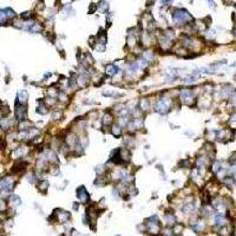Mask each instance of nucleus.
Here are the masks:
<instances>
[{
  "instance_id": "obj_37",
  "label": "nucleus",
  "mask_w": 236,
  "mask_h": 236,
  "mask_svg": "<svg viewBox=\"0 0 236 236\" xmlns=\"http://www.w3.org/2000/svg\"><path fill=\"white\" fill-rule=\"evenodd\" d=\"M162 4H164V5L167 6V5H169V4H171V1H162Z\"/></svg>"
},
{
  "instance_id": "obj_16",
  "label": "nucleus",
  "mask_w": 236,
  "mask_h": 236,
  "mask_svg": "<svg viewBox=\"0 0 236 236\" xmlns=\"http://www.w3.org/2000/svg\"><path fill=\"white\" fill-rule=\"evenodd\" d=\"M11 125H12V121H11L10 118H2V119L0 121V126H1V129H4V130L10 129Z\"/></svg>"
},
{
  "instance_id": "obj_26",
  "label": "nucleus",
  "mask_w": 236,
  "mask_h": 236,
  "mask_svg": "<svg viewBox=\"0 0 236 236\" xmlns=\"http://www.w3.org/2000/svg\"><path fill=\"white\" fill-rule=\"evenodd\" d=\"M111 122H112V116L110 115V114H105L104 118H103V124L104 125H109Z\"/></svg>"
},
{
  "instance_id": "obj_15",
  "label": "nucleus",
  "mask_w": 236,
  "mask_h": 236,
  "mask_svg": "<svg viewBox=\"0 0 236 236\" xmlns=\"http://www.w3.org/2000/svg\"><path fill=\"white\" fill-rule=\"evenodd\" d=\"M105 72H106L108 76H114V74H116L118 72V68H117L116 65H114V64H110V65H108L106 68H105Z\"/></svg>"
},
{
  "instance_id": "obj_34",
  "label": "nucleus",
  "mask_w": 236,
  "mask_h": 236,
  "mask_svg": "<svg viewBox=\"0 0 236 236\" xmlns=\"http://www.w3.org/2000/svg\"><path fill=\"white\" fill-rule=\"evenodd\" d=\"M60 116H61L60 112H59V111H57V112H53V114H52V118H53V119H59V117H60Z\"/></svg>"
},
{
  "instance_id": "obj_24",
  "label": "nucleus",
  "mask_w": 236,
  "mask_h": 236,
  "mask_svg": "<svg viewBox=\"0 0 236 236\" xmlns=\"http://www.w3.org/2000/svg\"><path fill=\"white\" fill-rule=\"evenodd\" d=\"M141 109L143 110V111H148L149 109H150V103H149L148 99H142Z\"/></svg>"
},
{
  "instance_id": "obj_2",
  "label": "nucleus",
  "mask_w": 236,
  "mask_h": 236,
  "mask_svg": "<svg viewBox=\"0 0 236 236\" xmlns=\"http://www.w3.org/2000/svg\"><path fill=\"white\" fill-rule=\"evenodd\" d=\"M145 227H147L148 231H150L154 235H157L161 231V227H159V222H158L157 216H152V217L148 218L145 221Z\"/></svg>"
},
{
  "instance_id": "obj_21",
  "label": "nucleus",
  "mask_w": 236,
  "mask_h": 236,
  "mask_svg": "<svg viewBox=\"0 0 236 236\" xmlns=\"http://www.w3.org/2000/svg\"><path fill=\"white\" fill-rule=\"evenodd\" d=\"M182 210L184 214H189V213H191V211L194 210V204H193V203H185V204L183 205Z\"/></svg>"
},
{
  "instance_id": "obj_36",
  "label": "nucleus",
  "mask_w": 236,
  "mask_h": 236,
  "mask_svg": "<svg viewBox=\"0 0 236 236\" xmlns=\"http://www.w3.org/2000/svg\"><path fill=\"white\" fill-rule=\"evenodd\" d=\"M30 14H31V13H30V12H25V13H23V14H21V17H23V18H30V17H31Z\"/></svg>"
},
{
  "instance_id": "obj_38",
  "label": "nucleus",
  "mask_w": 236,
  "mask_h": 236,
  "mask_svg": "<svg viewBox=\"0 0 236 236\" xmlns=\"http://www.w3.org/2000/svg\"><path fill=\"white\" fill-rule=\"evenodd\" d=\"M235 231H236V222H235Z\"/></svg>"
},
{
  "instance_id": "obj_18",
  "label": "nucleus",
  "mask_w": 236,
  "mask_h": 236,
  "mask_svg": "<svg viewBox=\"0 0 236 236\" xmlns=\"http://www.w3.org/2000/svg\"><path fill=\"white\" fill-rule=\"evenodd\" d=\"M218 235L220 236H231V231H230V228L227 227V226H223L220 228V231H218Z\"/></svg>"
},
{
  "instance_id": "obj_1",
  "label": "nucleus",
  "mask_w": 236,
  "mask_h": 236,
  "mask_svg": "<svg viewBox=\"0 0 236 236\" xmlns=\"http://www.w3.org/2000/svg\"><path fill=\"white\" fill-rule=\"evenodd\" d=\"M172 19L176 24H184V23H188L191 21V15L185 11V10H181V8H177L172 13Z\"/></svg>"
},
{
  "instance_id": "obj_28",
  "label": "nucleus",
  "mask_w": 236,
  "mask_h": 236,
  "mask_svg": "<svg viewBox=\"0 0 236 236\" xmlns=\"http://www.w3.org/2000/svg\"><path fill=\"white\" fill-rule=\"evenodd\" d=\"M182 229H183V226L178 223V224H175V226H174V229H172V230H174V234L178 235V234L181 233V230H182Z\"/></svg>"
},
{
  "instance_id": "obj_23",
  "label": "nucleus",
  "mask_w": 236,
  "mask_h": 236,
  "mask_svg": "<svg viewBox=\"0 0 236 236\" xmlns=\"http://www.w3.org/2000/svg\"><path fill=\"white\" fill-rule=\"evenodd\" d=\"M48 182L47 181H43V182L39 183V185H38V189L40 190L41 193H46V190L48 189Z\"/></svg>"
},
{
  "instance_id": "obj_8",
  "label": "nucleus",
  "mask_w": 236,
  "mask_h": 236,
  "mask_svg": "<svg viewBox=\"0 0 236 236\" xmlns=\"http://www.w3.org/2000/svg\"><path fill=\"white\" fill-rule=\"evenodd\" d=\"M190 226H191L193 230L196 231V233H201L205 228V223L203 222L202 220H194L193 222L190 223Z\"/></svg>"
},
{
  "instance_id": "obj_39",
  "label": "nucleus",
  "mask_w": 236,
  "mask_h": 236,
  "mask_svg": "<svg viewBox=\"0 0 236 236\" xmlns=\"http://www.w3.org/2000/svg\"><path fill=\"white\" fill-rule=\"evenodd\" d=\"M235 7H236V5H235Z\"/></svg>"
},
{
  "instance_id": "obj_32",
  "label": "nucleus",
  "mask_w": 236,
  "mask_h": 236,
  "mask_svg": "<svg viewBox=\"0 0 236 236\" xmlns=\"http://www.w3.org/2000/svg\"><path fill=\"white\" fill-rule=\"evenodd\" d=\"M220 169H221V163L220 162H215L213 164V171H214V172H217Z\"/></svg>"
},
{
  "instance_id": "obj_6",
  "label": "nucleus",
  "mask_w": 236,
  "mask_h": 236,
  "mask_svg": "<svg viewBox=\"0 0 236 236\" xmlns=\"http://www.w3.org/2000/svg\"><path fill=\"white\" fill-rule=\"evenodd\" d=\"M14 187V182L11 177H1L0 178V189L5 191H11Z\"/></svg>"
},
{
  "instance_id": "obj_29",
  "label": "nucleus",
  "mask_w": 236,
  "mask_h": 236,
  "mask_svg": "<svg viewBox=\"0 0 236 236\" xmlns=\"http://www.w3.org/2000/svg\"><path fill=\"white\" fill-rule=\"evenodd\" d=\"M143 59H145L147 61H150L151 59H152V53H151L150 51L144 52V53H143Z\"/></svg>"
},
{
  "instance_id": "obj_31",
  "label": "nucleus",
  "mask_w": 236,
  "mask_h": 236,
  "mask_svg": "<svg viewBox=\"0 0 236 236\" xmlns=\"http://www.w3.org/2000/svg\"><path fill=\"white\" fill-rule=\"evenodd\" d=\"M98 43H99L101 45H104V44L106 43V37H105L103 33H101V35L98 37Z\"/></svg>"
},
{
  "instance_id": "obj_33",
  "label": "nucleus",
  "mask_w": 236,
  "mask_h": 236,
  "mask_svg": "<svg viewBox=\"0 0 236 236\" xmlns=\"http://www.w3.org/2000/svg\"><path fill=\"white\" fill-rule=\"evenodd\" d=\"M183 81H184V83H188V84L194 83V81H195V77H188V78H185Z\"/></svg>"
},
{
  "instance_id": "obj_40",
  "label": "nucleus",
  "mask_w": 236,
  "mask_h": 236,
  "mask_svg": "<svg viewBox=\"0 0 236 236\" xmlns=\"http://www.w3.org/2000/svg\"><path fill=\"white\" fill-rule=\"evenodd\" d=\"M235 182H236V181H235Z\"/></svg>"
},
{
  "instance_id": "obj_17",
  "label": "nucleus",
  "mask_w": 236,
  "mask_h": 236,
  "mask_svg": "<svg viewBox=\"0 0 236 236\" xmlns=\"http://www.w3.org/2000/svg\"><path fill=\"white\" fill-rule=\"evenodd\" d=\"M161 46H162V48L164 51H167V50H169V48L171 47V40H169L168 38H165V37L163 35V38L161 39Z\"/></svg>"
},
{
  "instance_id": "obj_4",
  "label": "nucleus",
  "mask_w": 236,
  "mask_h": 236,
  "mask_svg": "<svg viewBox=\"0 0 236 236\" xmlns=\"http://www.w3.org/2000/svg\"><path fill=\"white\" fill-rule=\"evenodd\" d=\"M169 108H170V101H169L168 98H161L159 101H157L155 106V110L158 112V114H167L169 111Z\"/></svg>"
},
{
  "instance_id": "obj_13",
  "label": "nucleus",
  "mask_w": 236,
  "mask_h": 236,
  "mask_svg": "<svg viewBox=\"0 0 236 236\" xmlns=\"http://www.w3.org/2000/svg\"><path fill=\"white\" fill-rule=\"evenodd\" d=\"M215 224L217 226V227H223L224 224H226V217L223 216V214H221V213H217L215 215Z\"/></svg>"
},
{
  "instance_id": "obj_19",
  "label": "nucleus",
  "mask_w": 236,
  "mask_h": 236,
  "mask_svg": "<svg viewBox=\"0 0 236 236\" xmlns=\"http://www.w3.org/2000/svg\"><path fill=\"white\" fill-rule=\"evenodd\" d=\"M111 132H112V135L116 136V137L121 136V134H122L121 126H119L118 124H114V125H112V128H111Z\"/></svg>"
},
{
  "instance_id": "obj_7",
  "label": "nucleus",
  "mask_w": 236,
  "mask_h": 236,
  "mask_svg": "<svg viewBox=\"0 0 236 236\" xmlns=\"http://www.w3.org/2000/svg\"><path fill=\"white\" fill-rule=\"evenodd\" d=\"M15 17V13H14L13 10L11 8H5V10H0V24L5 23L8 19H12Z\"/></svg>"
},
{
  "instance_id": "obj_3",
  "label": "nucleus",
  "mask_w": 236,
  "mask_h": 236,
  "mask_svg": "<svg viewBox=\"0 0 236 236\" xmlns=\"http://www.w3.org/2000/svg\"><path fill=\"white\" fill-rule=\"evenodd\" d=\"M180 98H181V101L188 104V105H191L193 101H194V94H193V91L189 90V89H182L180 91Z\"/></svg>"
},
{
  "instance_id": "obj_25",
  "label": "nucleus",
  "mask_w": 236,
  "mask_h": 236,
  "mask_svg": "<svg viewBox=\"0 0 236 236\" xmlns=\"http://www.w3.org/2000/svg\"><path fill=\"white\" fill-rule=\"evenodd\" d=\"M142 40H143V44L150 45V43H151V37L145 32V33H143V35H142Z\"/></svg>"
},
{
  "instance_id": "obj_11",
  "label": "nucleus",
  "mask_w": 236,
  "mask_h": 236,
  "mask_svg": "<svg viewBox=\"0 0 236 236\" xmlns=\"http://www.w3.org/2000/svg\"><path fill=\"white\" fill-rule=\"evenodd\" d=\"M28 99V92H27L26 90H20L19 92H18V103L19 104H25Z\"/></svg>"
},
{
  "instance_id": "obj_41",
  "label": "nucleus",
  "mask_w": 236,
  "mask_h": 236,
  "mask_svg": "<svg viewBox=\"0 0 236 236\" xmlns=\"http://www.w3.org/2000/svg\"><path fill=\"white\" fill-rule=\"evenodd\" d=\"M0 236H1V235H0Z\"/></svg>"
},
{
  "instance_id": "obj_35",
  "label": "nucleus",
  "mask_w": 236,
  "mask_h": 236,
  "mask_svg": "<svg viewBox=\"0 0 236 236\" xmlns=\"http://www.w3.org/2000/svg\"><path fill=\"white\" fill-rule=\"evenodd\" d=\"M96 10V6H94V4H91V6H90V11H89V13H93V11Z\"/></svg>"
},
{
  "instance_id": "obj_30",
  "label": "nucleus",
  "mask_w": 236,
  "mask_h": 236,
  "mask_svg": "<svg viewBox=\"0 0 236 236\" xmlns=\"http://www.w3.org/2000/svg\"><path fill=\"white\" fill-rule=\"evenodd\" d=\"M128 45L129 46H134L136 45V38L134 35H129L128 37Z\"/></svg>"
},
{
  "instance_id": "obj_14",
  "label": "nucleus",
  "mask_w": 236,
  "mask_h": 236,
  "mask_svg": "<svg viewBox=\"0 0 236 236\" xmlns=\"http://www.w3.org/2000/svg\"><path fill=\"white\" fill-rule=\"evenodd\" d=\"M164 220H165V222H167L169 227H174L176 224V218L172 214H165L164 215Z\"/></svg>"
},
{
  "instance_id": "obj_9",
  "label": "nucleus",
  "mask_w": 236,
  "mask_h": 236,
  "mask_svg": "<svg viewBox=\"0 0 236 236\" xmlns=\"http://www.w3.org/2000/svg\"><path fill=\"white\" fill-rule=\"evenodd\" d=\"M77 197H78L83 203L88 202L89 194H88V191H86V189L84 188V187H79V188L77 189Z\"/></svg>"
},
{
  "instance_id": "obj_12",
  "label": "nucleus",
  "mask_w": 236,
  "mask_h": 236,
  "mask_svg": "<svg viewBox=\"0 0 236 236\" xmlns=\"http://www.w3.org/2000/svg\"><path fill=\"white\" fill-rule=\"evenodd\" d=\"M54 213H56V211H54ZM56 215H57V213H56ZM68 218H70V214L66 213V211H61V213H59V214L57 215V222L65 223V222H68Z\"/></svg>"
},
{
  "instance_id": "obj_20",
  "label": "nucleus",
  "mask_w": 236,
  "mask_h": 236,
  "mask_svg": "<svg viewBox=\"0 0 236 236\" xmlns=\"http://www.w3.org/2000/svg\"><path fill=\"white\" fill-rule=\"evenodd\" d=\"M10 202L12 203L13 205H20L21 204V200H20V197L19 196H17V195H12V196H10Z\"/></svg>"
},
{
  "instance_id": "obj_22",
  "label": "nucleus",
  "mask_w": 236,
  "mask_h": 236,
  "mask_svg": "<svg viewBox=\"0 0 236 236\" xmlns=\"http://www.w3.org/2000/svg\"><path fill=\"white\" fill-rule=\"evenodd\" d=\"M41 30H43V26H41L40 24H35V23H34L33 25H32V27H31L28 31L32 32V33H37V32H40Z\"/></svg>"
},
{
  "instance_id": "obj_5",
  "label": "nucleus",
  "mask_w": 236,
  "mask_h": 236,
  "mask_svg": "<svg viewBox=\"0 0 236 236\" xmlns=\"http://www.w3.org/2000/svg\"><path fill=\"white\" fill-rule=\"evenodd\" d=\"M15 116H17V118L20 122L26 121V116H27L26 106L23 105V104H19L18 101H17V104H15Z\"/></svg>"
},
{
  "instance_id": "obj_10",
  "label": "nucleus",
  "mask_w": 236,
  "mask_h": 236,
  "mask_svg": "<svg viewBox=\"0 0 236 236\" xmlns=\"http://www.w3.org/2000/svg\"><path fill=\"white\" fill-rule=\"evenodd\" d=\"M143 125H144V122H143V119H142L141 117H137V118H135L134 121L129 124V126H130L131 130H135V129H142L143 128Z\"/></svg>"
},
{
  "instance_id": "obj_27",
  "label": "nucleus",
  "mask_w": 236,
  "mask_h": 236,
  "mask_svg": "<svg viewBox=\"0 0 236 236\" xmlns=\"http://www.w3.org/2000/svg\"><path fill=\"white\" fill-rule=\"evenodd\" d=\"M40 106H38V109H37V112L40 114V115H45V114H47L46 106L44 105V101H40Z\"/></svg>"
}]
</instances>
